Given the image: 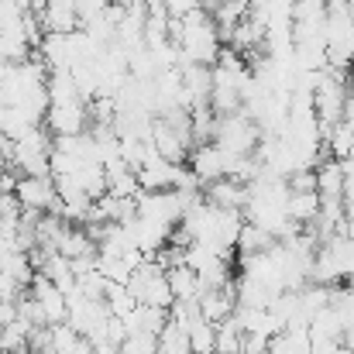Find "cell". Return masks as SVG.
I'll return each instance as SVG.
<instances>
[{
	"mask_svg": "<svg viewBox=\"0 0 354 354\" xmlns=\"http://www.w3.org/2000/svg\"><path fill=\"white\" fill-rule=\"evenodd\" d=\"M165 275H169V286H172L176 299H200V296H203V282H200L196 268L176 265V268H169Z\"/></svg>",
	"mask_w": 354,
	"mask_h": 354,
	"instance_id": "cell-5",
	"label": "cell"
},
{
	"mask_svg": "<svg viewBox=\"0 0 354 354\" xmlns=\"http://www.w3.org/2000/svg\"><path fill=\"white\" fill-rule=\"evenodd\" d=\"M76 354H97L93 341H90V337H83V341H80V348H76Z\"/></svg>",
	"mask_w": 354,
	"mask_h": 354,
	"instance_id": "cell-11",
	"label": "cell"
},
{
	"mask_svg": "<svg viewBox=\"0 0 354 354\" xmlns=\"http://www.w3.org/2000/svg\"><path fill=\"white\" fill-rule=\"evenodd\" d=\"M31 296H35V303L41 306V313H45V324L48 327H55V324H66L69 320V299H66V292H62V286H55L48 275H35V282H31Z\"/></svg>",
	"mask_w": 354,
	"mask_h": 354,
	"instance_id": "cell-3",
	"label": "cell"
},
{
	"mask_svg": "<svg viewBox=\"0 0 354 354\" xmlns=\"http://www.w3.org/2000/svg\"><path fill=\"white\" fill-rule=\"evenodd\" d=\"M162 3H165L169 17H186V14H193V10L203 7V0H162Z\"/></svg>",
	"mask_w": 354,
	"mask_h": 354,
	"instance_id": "cell-9",
	"label": "cell"
},
{
	"mask_svg": "<svg viewBox=\"0 0 354 354\" xmlns=\"http://www.w3.org/2000/svg\"><path fill=\"white\" fill-rule=\"evenodd\" d=\"M104 299H107V306H111V313H114V317H127V313H131V310L138 306L134 292H131V289H127L124 282H111V286H107V296H104Z\"/></svg>",
	"mask_w": 354,
	"mask_h": 354,
	"instance_id": "cell-7",
	"label": "cell"
},
{
	"mask_svg": "<svg viewBox=\"0 0 354 354\" xmlns=\"http://www.w3.org/2000/svg\"><path fill=\"white\" fill-rule=\"evenodd\" d=\"M52 148H55V141L38 124L14 141L10 169H17V176H52Z\"/></svg>",
	"mask_w": 354,
	"mask_h": 354,
	"instance_id": "cell-1",
	"label": "cell"
},
{
	"mask_svg": "<svg viewBox=\"0 0 354 354\" xmlns=\"http://www.w3.org/2000/svg\"><path fill=\"white\" fill-rule=\"evenodd\" d=\"M14 196L21 200L24 210L38 214H62V200L55 189V176H21L14 186Z\"/></svg>",
	"mask_w": 354,
	"mask_h": 354,
	"instance_id": "cell-2",
	"label": "cell"
},
{
	"mask_svg": "<svg viewBox=\"0 0 354 354\" xmlns=\"http://www.w3.org/2000/svg\"><path fill=\"white\" fill-rule=\"evenodd\" d=\"M90 124V104L80 100V104H52L48 107V118H45V127H52L55 138L62 134H83Z\"/></svg>",
	"mask_w": 354,
	"mask_h": 354,
	"instance_id": "cell-4",
	"label": "cell"
},
{
	"mask_svg": "<svg viewBox=\"0 0 354 354\" xmlns=\"http://www.w3.org/2000/svg\"><path fill=\"white\" fill-rule=\"evenodd\" d=\"M189 348H193V354H214L217 351V324L200 320L196 327H189Z\"/></svg>",
	"mask_w": 354,
	"mask_h": 354,
	"instance_id": "cell-6",
	"label": "cell"
},
{
	"mask_svg": "<svg viewBox=\"0 0 354 354\" xmlns=\"http://www.w3.org/2000/svg\"><path fill=\"white\" fill-rule=\"evenodd\" d=\"M120 354H158V337L155 334H127Z\"/></svg>",
	"mask_w": 354,
	"mask_h": 354,
	"instance_id": "cell-8",
	"label": "cell"
},
{
	"mask_svg": "<svg viewBox=\"0 0 354 354\" xmlns=\"http://www.w3.org/2000/svg\"><path fill=\"white\" fill-rule=\"evenodd\" d=\"M111 3H114V0H76V7H80V17H83V21H86V17L104 14Z\"/></svg>",
	"mask_w": 354,
	"mask_h": 354,
	"instance_id": "cell-10",
	"label": "cell"
}]
</instances>
